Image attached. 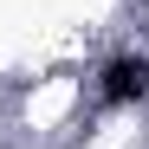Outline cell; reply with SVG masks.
I'll list each match as a JSON object with an SVG mask.
<instances>
[{
	"label": "cell",
	"instance_id": "1",
	"mask_svg": "<svg viewBox=\"0 0 149 149\" xmlns=\"http://www.w3.org/2000/svg\"><path fill=\"white\" fill-rule=\"evenodd\" d=\"M97 97H104L110 110L143 104V97H149V52H117L104 71H97Z\"/></svg>",
	"mask_w": 149,
	"mask_h": 149
}]
</instances>
